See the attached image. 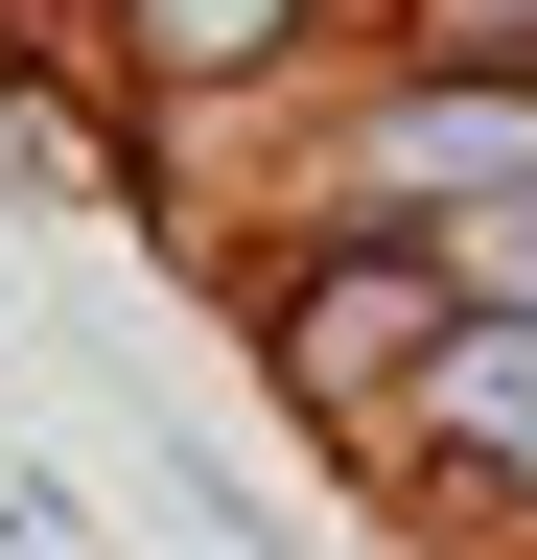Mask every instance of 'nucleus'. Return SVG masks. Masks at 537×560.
Masks as SVG:
<instances>
[{
  "mask_svg": "<svg viewBox=\"0 0 537 560\" xmlns=\"http://www.w3.org/2000/svg\"><path fill=\"white\" fill-rule=\"evenodd\" d=\"M444 24H467V47H491V24H514V47H537V0H444Z\"/></svg>",
  "mask_w": 537,
  "mask_h": 560,
  "instance_id": "obj_2",
  "label": "nucleus"
},
{
  "mask_svg": "<svg viewBox=\"0 0 537 560\" xmlns=\"http://www.w3.org/2000/svg\"><path fill=\"white\" fill-rule=\"evenodd\" d=\"M257 24H281V0H141V47H164V70H234Z\"/></svg>",
  "mask_w": 537,
  "mask_h": 560,
  "instance_id": "obj_1",
  "label": "nucleus"
}]
</instances>
